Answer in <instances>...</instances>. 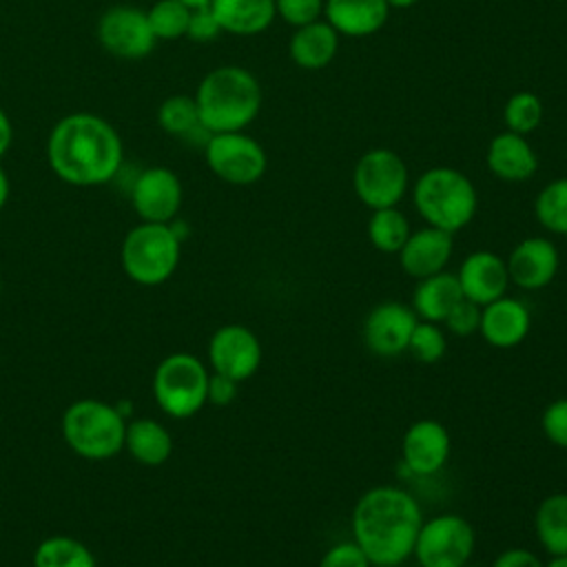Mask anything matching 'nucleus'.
<instances>
[{
  "label": "nucleus",
  "mask_w": 567,
  "mask_h": 567,
  "mask_svg": "<svg viewBox=\"0 0 567 567\" xmlns=\"http://www.w3.org/2000/svg\"><path fill=\"white\" fill-rule=\"evenodd\" d=\"M337 49H339V33L326 20H315L310 24L297 27L288 44L290 60L297 66L308 71L328 66L334 60Z\"/></svg>",
  "instance_id": "obj_23"
},
{
  "label": "nucleus",
  "mask_w": 567,
  "mask_h": 567,
  "mask_svg": "<svg viewBox=\"0 0 567 567\" xmlns=\"http://www.w3.org/2000/svg\"><path fill=\"white\" fill-rule=\"evenodd\" d=\"M503 117H505L507 131L527 135L534 128H538V124L543 120V102L532 91H518L507 100V104L503 109Z\"/></svg>",
  "instance_id": "obj_32"
},
{
  "label": "nucleus",
  "mask_w": 567,
  "mask_h": 567,
  "mask_svg": "<svg viewBox=\"0 0 567 567\" xmlns=\"http://www.w3.org/2000/svg\"><path fill=\"white\" fill-rule=\"evenodd\" d=\"M221 33V27L208 7H199V9H190V18H188V29L186 35L195 42H210Z\"/></svg>",
  "instance_id": "obj_38"
},
{
  "label": "nucleus",
  "mask_w": 567,
  "mask_h": 567,
  "mask_svg": "<svg viewBox=\"0 0 567 567\" xmlns=\"http://www.w3.org/2000/svg\"><path fill=\"white\" fill-rule=\"evenodd\" d=\"M208 377L197 357L186 352L171 354L155 370L153 396L168 416L188 419L206 403Z\"/></svg>",
  "instance_id": "obj_7"
},
{
  "label": "nucleus",
  "mask_w": 567,
  "mask_h": 567,
  "mask_svg": "<svg viewBox=\"0 0 567 567\" xmlns=\"http://www.w3.org/2000/svg\"><path fill=\"white\" fill-rule=\"evenodd\" d=\"M476 534L467 518L439 514L423 520L412 556L421 567H463L472 558Z\"/></svg>",
  "instance_id": "obj_8"
},
{
  "label": "nucleus",
  "mask_w": 567,
  "mask_h": 567,
  "mask_svg": "<svg viewBox=\"0 0 567 567\" xmlns=\"http://www.w3.org/2000/svg\"><path fill=\"white\" fill-rule=\"evenodd\" d=\"M416 323L419 317L412 306L401 301H381L365 315L363 341L377 357H396L408 350Z\"/></svg>",
  "instance_id": "obj_13"
},
{
  "label": "nucleus",
  "mask_w": 567,
  "mask_h": 567,
  "mask_svg": "<svg viewBox=\"0 0 567 567\" xmlns=\"http://www.w3.org/2000/svg\"><path fill=\"white\" fill-rule=\"evenodd\" d=\"M159 126L177 137H193L197 131H202L197 102L190 95H171L162 102L157 111Z\"/></svg>",
  "instance_id": "obj_30"
},
{
  "label": "nucleus",
  "mask_w": 567,
  "mask_h": 567,
  "mask_svg": "<svg viewBox=\"0 0 567 567\" xmlns=\"http://www.w3.org/2000/svg\"><path fill=\"white\" fill-rule=\"evenodd\" d=\"M463 299L461 286L456 275L441 270L436 275L416 279L414 292H412V310L421 321H434L443 323L450 310Z\"/></svg>",
  "instance_id": "obj_22"
},
{
  "label": "nucleus",
  "mask_w": 567,
  "mask_h": 567,
  "mask_svg": "<svg viewBox=\"0 0 567 567\" xmlns=\"http://www.w3.org/2000/svg\"><path fill=\"white\" fill-rule=\"evenodd\" d=\"M179 244L182 239L175 235L173 226L144 221L124 237L122 266L137 284H162L179 264Z\"/></svg>",
  "instance_id": "obj_6"
},
{
  "label": "nucleus",
  "mask_w": 567,
  "mask_h": 567,
  "mask_svg": "<svg viewBox=\"0 0 567 567\" xmlns=\"http://www.w3.org/2000/svg\"><path fill=\"white\" fill-rule=\"evenodd\" d=\"M463 567H470V565H463Z\"/></svg>",
  "instance_id": "obj_47"
},
{
  "label": "nucleus",
  "mask_w": 567,
  "mask_h": 567,
  "mask_svg": "<svg viewBox=\"0 0 567 567\" xmlns=\"http://www.w3.org/2000/svg\"><path fill=\"white\" fill-rule=\"evenodd\" d=\"M492 567H545V565L534 551L525 547H509L494 558Z\"/></svg>",
  "instance_id": "obj_40"
},
{
  "label": "nucleus",
  "mask_w": 567,
  "mask_h": 567,
  "mask_svg": "<svg viewBox=\"0 0 567 567\" xmlns=\"http://www.w3.org/2000/svg\"><path fill=\"white\" fill-rule=\"evenodd\" d=\"M208 168L224 182L248 186L261 179L268 159L261 144L244 131L213 133L204 146Z\"/></svg>",
  "instance_id": "obj_10"
},
{
  "label": "nucleus",
  "mask_w": 567,
  "mask_h": 567,
  "mask_svg": "<svg viewBox=\"0 0 567 567\" xmlns=\"http://www.w3.org/2000/svg\"><path fill=\"white\" fill-rule=\"evenodd\" d=\"M208 361L217 374L239 383L259 370L261 343L250 328L228 323L213 332L208 343Z\"/></svg>",
  "instance_id": "obj_12"
},
{
  "label": "nucleus",
  "mask_w": 567,
  "mask_h": 567,
  "mask_svg": "<svg viewBox=\"0 0 567 567\" xmlns=\"http://www.w3.org/2000/svg\"><path fill=\"white\" fill-rule=\"evenodd\" d=\"M372 567H401V565H372Z\"/></svg>",
  "instance_id": "obj_46"
},
{
  "label": "nucleus",
  "mask_w": 567,
  "mask_h": 567,
  "mask_svg": "<svg viewBox=\"0 0 567 567\" xmlns=\"http://www.w3.org/2000/svg\"><path fill=\"white\" fill-rule=\"evenodd\" d=\"M62 434L75 454L102 461L124 447L126 425L117 408L97 399H80L66 408Z\"/></svg>",
  "instance_id": "obj_5"
},
{
  "label": "nucleus",
  "mask_w": 567,
  "mask_h": 567,
  "mask_svg": "<svg viewBox=\"0 0 567 567\" xmlns=\"http://www.w3.org/2000/svg\"><path fill=\"white\" fill-rule=\"evenodd\" d=\"M210 9L221 31L235 35L261 33L277 16L275 0H210Z\"/></svg>",
  "instance_id": "obj_24"
},
{
  "label": "nucleus",
  "mask_w": 567,
  "mask_h": 567,
  "mask_svg": "<svg viewBox=\"0 0 567 567\" xmlns=\"http://www.w3.org/2000/svg\"><path fill=\"white\" fill-rule=\"evenodd\" d=\"M131 202L144 221L168 224L182 206L179 177L164 166L146 168L133 184Z\"/></svg>",
  "instance_id": "obj_15"
},
{
  "label": "nucleus",
  "mask_w": 567,
  "mask_h": 567,
  "mask_svg": "<svg viewBox=\"0 0 567 567\" xmlns=\"http://www.w3.org/2000/svg\"><path fill=\"white\" fill-rule=\"evenodd\" d=\"M534 532L549 556H567V494L556 492L540 501L534 514Z\"/></svg>",
  "instance_id": "obj_25"
},
{
  "label": "nucleus",
  "mask_w": 567,
  "mask_h": 567,
  "mask_svg": "<svg viewBox=\"0 0 567 567\" xmlns=\"http://www.w3.org/2000/svg\"><path fill=\"white\" fill-rule=\"evenodd\" d=\"M146 18L157 40H177L186 35L190 9L177 0H157L146 11Z\"/></svg>",
  "instance_id": "obj_31"
},
{
  "label": "nucleus",
  "mask_w": 567,
  "mask_h": 567,
  "mask_svg": "<svg viewBox=\"0 0 567 567\" xmlns=\"http://www.w3.org/2000/svg\"><path fill=\"white\" fill-rule=\"evenodd\" d=\"M195 102L208 133L244 131L261 109V89L248 69L228 64L204 75Z\"/></svg>",
  "instance_id": "obj_3"
},
{
  "label": "nucleus",
  "mask_w": 567,
  "mask_h": 567,
  "mask_svg": "<svg viewBox=\"0 0 567 567\" xmlns=\"http://www.w3.org/2000/svg\"><path fill=\"white\" fill-rule=\"evenodd\" d=\"M47 159L62 182L97 186L120 171L122 140L106 120L91 113H71L51 128Z\"/></svg>",
  "instance_id": "obj_2"
},
{
  "label": "nucleus",
  "mask_w": 567,
  "mask_h": 567,
  "mask_svg": "<svg viewBox=\"0 0 567 567\" xmlns=\"http://www.w3.org/2000/svg\"><path fill=\"white\" fill-rule=\"evenodd\" d=\"M443 326H445L452 334H458V337H470V334L478 332V326H481V306L463 297V299L450 310V315L445 317Z\"/></svg>",
  "instance_id": "obj_35"
},
{
  "label": "nucleus",
  "mask_w": 567,
  "mask_h": 567,
  "mask_svg": "<svg viewBox=\"0 0 567 567\" xmlns=\"http://www.w3.org/2000/svg\"><path fill=\"white\" fill-rule=\"evenodd\" d=\"M452 439L434 419L414 421L401 439V461L412 476H434L447 463Z\"/></svg>",
  "instance_id": "obj_14"
},
{
  "label": "nucleus",
  "mask_w": 567,
  "mask_h": 567,
  "mask_svg": "<svg viewBox=\"0 0 567 567\" xmlns=\"http://www.w3.org/2000/svg\"><path fill=\"white\" fill-rule=\"evenodd\" d=\"M505 264L512 284L523 290H540L558 275L560 255L551 239L527 237L512 248Z\"/></svg>",
  "instance_id": "obj_16"
},
{
  "label": "nucleus",
  "mask_w": 567,
  "mask_h": 567,
  "mask_svg": "<svg viewBox=\"0 0 567 567\" xmlns=\"http://www.w3.org/2000/svg\"><path fill=\"white\" fill-rule=\"evenodd\" d=\"M11 137H13V131H11V122L4 113V109L0 106V157L7 153L9 144H11Z\"/></svg>",
  "instance_id": "obj_41"
},
{
  "label": "nucleus",
  "mask_w": 567,
  "mask_h": 567,
  "mask_svg": "<svg viewBox=\"0 0 567 567\" xmlns=\"http://www.w3.org/2000/svg\"><path fill=\"white\" fill-rule=\"evenodd\" d=\"M385 0H323V18L348 38H365L377 33L388 20Z\"/></svg>",
  "instance_id": "obj_20"
},
{
  "label": "nucleus",
  "mask_w": 567,
  "mask_h": 567,
  "mask_svg": "<svg viewBox=\"0 0 567 567\" xmlns=\"http://www.w3.org/2000/svg\"><path fill=\"white\" fill-rule=\"evenodd\" d=\"M177 2L186 4L188 9H199V7H208L210 4V0H177Z\"/></svg>",
  "instance_id": "obj_44"
},
{
  "label": "nucleus",
  "mask_w": 567,
  "mask_h": 567,
  "mask_svg": "<svg viewBox=\"0 0 567 567\" xmlns=\"http://www.w3.org/2000/svg\"><path fill=\"white\" fill-rule=\"evenodd\" d=\"M412 199L427 226L452 235L474 219L478 206L470 177L450 166H434L421 173L412 188Z\"/></svg>",
  "instance_id": "obj_4"
},
{
  "label": "nucleus",
  "mask_w": 567,
  "mask_h": 567,
  "mask_svg": "<svg viewBox=\"0 0 567 567\" xmlns=\"http://www.w3.org/2000/svg\"><path fill=\"white\" fill-rule=\"evenodd\" d=\"M7 197H9V179H7V173L0 168V208L7 204Z\"/></svg>",
  "instance_id": "obj_42"
},
{
  "label": "nucleus",
  "mask_w": 567,
  "mask_h": 567,
  "mask_svg": "<svg viewBox=\"0 0 567 567\" xmlns=\"http://www.w3.org/2000/svg\"><path fill=\"white\" fill-rule=\"evenodd\" d=\"M124 445L128 454L144 465H159L171 456L173 441L164 425L153 419H137L126 425Z\"/></svg>",
  "instance_id": "obj_26"
},
{
  "label": "nucleus",
  "mask_w": 567,
  "mask_h": 567,
  "mask_svg": "<svg viewBox=\"0 0 567 567\" xmlns=\"http://www.w3.org/2000/svg\"><path fill=\"white\" fill-rule=\"evenodd\" d=\"M277 16L290 27H303L323 16V0H275Z\"/></svg>",
  "instance_id": "obj_34"
},
{
  "label": "nucleus",
  "mask_w": 567,
  "mask_h": 567,
  "mask_svg": "<svg viewBox=\"0 0 567 567\" xmlns=\"http://www.w3.org/2000/svg\"><path fill=\"white\" fill-rule=\"evenodd\" d=\"M423 525L416 498L396 485L365 489L352 509V540L372 565H403Z\"/></svg>",
  "instance_id": "obj_1"
},
{
  "label": "nucleus",
  "mask_w": 567,
  "mask_h": 567,
  "mask_svg": "<svg viewBox=\"0 0 567 567\" xmlns=\"http://www.w3.org/2000/svg\"><path fill=\"white\" fill-rule=\"evenodd\" d=\"M543 434L558 447L567 450V396L551 401L540 416Z\"/></svg>",
  "instance_id": "obj_36"
},
{
  "label": "nucleus",
  "mask_w": 567,
  "mask_h": 567,
  "mask_svg": "<svg viewBox=\"0 0 567 567\" xmlns=\"http://www.w3.org/2000/svg\"><path fill=\"white\" fill-rule=\"evenodd\" d=\"M97 40L111 55L124 60L146 58L157 42L146 11L126 4L111 7L102 13L97 22Z\"/></svg>",
  "instance_id": "obj_11"
},
{
  "label": "nucleus",
  "mask_w": 567,
  "mask_h": 567,
  "mask_svg": "<svg viewBox=\"0 0 567 567\" xmlns=\"http://www.w3.org/2000/svg\"><path fill=\"white\" fill-rule=\"evenodd\" d=\"M461 292L465 299L485 306L507 292L509 272L503 257L492 250H474L470 252L456 272Z\"/></svg>",
  "instance_id": "obj_17"
},
{
  "label": "nucleus",
  "mask_w": 567,
  "mask_h": 567,
  "mask_svg": "<svg viewBox=\"0 0 567 567\" xmlns=\"http://www.w3.org/2000/svg\"><path fill=\"white\" fill-rule=\"evenodd\" d=\"M534 215L543 228L567 235V177L549 182L534 202Z\"/></svg>",
  "instance_id": "obj_29"
},
{
  "label": "nucleus",
  "mask_w": 567,
  "mask_h": 567,
  "mask_svg": "<svg viewBox=\"0 0 567 567\" xmlns=\"http://www.w3.org/2000/svg\"><path fill=\"white\" fill-rule=\"evenodd\" d=\"M237 381L224 377V374H213L208 377V390H206V401L215 405H228L237 396Z\"/></svg>",
  "instance_id": "obj_39"
},
{
  "label": "nucleus",
  "mask_w": 567,
  "mask_h": 567,
  "mask_svg": "<svg viewBox=\"0 0 567 567\" xmlns=\"http://www.w3.org/2000/svg\"><path fill=\"white\" fill-rule=\"evenodd\" d=\"M319 567H372V563L354 540H343L321 556Z\"/></svg>",
  "instance_id": "obj_37"
},
{
  "label": "nucleus",
  "mask_w": 567,
  "mask_h": 567,
  "mask_svg": "<svg viewBox=\"0 0 567 567\" xmlns=\"http://www.w3.org/2000/svg\"><path fill=\"white\" fill-rule=\"evenodd\" d=\"M33 567H95V558L84 543L71 536H51L38 545Z\"/></svg>",
  "instance_id": "obj_28"
},
{
  "label": "nucleus",
  "mask_w": 567,
  "mask_h": 567,
  "mask_svg": "<svg viewBox=\"0 0 567 567\" xmlns=\"http://www.w3.org/2000/svg\"><path fill=\"white\" fill-rule=\"evenodd\" d=\"M545 567H567V556H551V560Z\"/></svg>",
  "instance_id": "obj_45"
},
{
  "label": "nucleus",
  "mask_w": 567,
  "mask_h": 567,
  "mask_svg": "<svg viewBox=\"0 0 567 567\" xmlns=\"http://www.w3.org/2000/svg\"><path fill=\"white\" fill-rule=\"evenodd\" d=\"M447 350V339L445 332L439 323L434 321H419L412 330L408 352L419 361V363H436L443 359Z\"/></svg>",
  "instance_id": "obj_33"
},
{
  "label": "nucleus",
  "mask_w": 567,
  "mask_h": 567,
  "mask_svg": "<svg viewBox=\"0 0 567 567\" xmlns=\"http://www.w3.org/2000/svg\"><path fill=\"white\" fill-rule=\"evenodd\" d=\"M532 315L516 297H498L481 306V337L494 348H516L529 334Z\"/></svg>",
  "instance_id": "obj_19"
},
{
  "label": "nucleus",
  "mask_w": 567,
  "mask_h": 567,
  "mask_svg": "<svg viewBox=\"0 0 567 567\" xmlns=\"http://www.w3.org/2000/svg\"><path fill=\"white\" fill-rule=\"evenodd\" d=\"M487 168L503 182H525L538 168V157L525 135L503 131L487 146Z\"/></svg>",
  "instance_id": "obj_21"
},
{
  "label": "nucleus",
  "mask_w": 567,
  "mask_h": 567,
  "mask_svg": "<svg viewBox=\"0 0 567 567\" xmlns=\"http://www.w3.org/2000/svg\"><path fill=\"white\" fill-rule=\"evenodd\" d=\"M452 248H454L452 233L434 226H425L410 233V237L405 239V244L396 255L408 277L423 279L445 270L452 257Z\"/></svg>",
  "instance_id": "obj_18"
},
{
  "label": "nucleus",
  "mask_w": 567,
  "mask_h": 567,
  "mask_svg": "<svg viewBox=\"0 0 567 567\" xmlns=\"http://www.w3.org/2000/svg\"><path fill=\"white\" fill-rule=\"evenodd\" d=\"M385 4H388L390 9H408V7L416 4V0H385Z\"/></svg>",
  "instance_id": "obj_43"
},
{
  "label": "nucleus",
  "mask_w": 567,
  "mask_h": 567,
  "mask_svg": "<svg viewBox=\"0 0 567 567\" xmlns=\"http://www.w3.org/2000/svg\"><path fill=\"white\" fill-rule=\"evenodd\" d=\"M408 166L399 153L390 148H372L363 153L352 171V188L361 204L370 210L396 206L408 190Z\"/></svg>",
  "instance_id": "obj_9"
},
{
  "label": "nucleus",
  "mask_w": 567,
  "mask_h": 567,
  "mask_svg": "<svg viewBox=\"0 0 567 567\" xmlns=\"http://www.w3.org/2000/svg\"><path fill=\"white\" fill-rule=\"evenodd\" d=\"M410 221L408 217L396 208V206H388V208H377L372 210L370 219H368V239L370 244L381 250V252H399L401 246L405 244V239L410 237Z\"/></svg>",
  "instance_id": "obj_27"
}]
</instances>
